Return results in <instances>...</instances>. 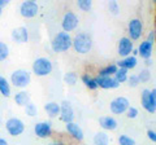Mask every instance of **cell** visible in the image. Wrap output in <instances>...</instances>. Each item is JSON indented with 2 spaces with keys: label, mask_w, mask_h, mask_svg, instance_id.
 Here are the masks:
<instances>
[{
  "label": "cell",
  "mask_w": 156,
  "mask_h": 145,
  "mask_svg": "<svg viewBox=\"0 0 156 145\" xmlns=\"http://www.w3.org/2000/svg\"><path fill=\"white\" fill-rule=\"evenodd\" d=\"M72 47L80 55H86L92 48V39L87 32H80L72 38Z\"/></svg>",
  "instance_id": "6da1fadb"
},
{
  "label": "cell",
  "mask_w": 156,
  "mask_h": 145,
  "mask_svg": "<svg viewBox=\"0 0 156 145\" xmlns=\"http://www.w3.org/2000/svg\"><path fill=\"white\" fill-rule=\"evenodd\" d=\"M51 48L55 53H62V52H66L68 49H70L72 48L70 34H68L65 31L57 32L51 42Z\"/></svg>",
  "instance_id": "7a4b0ae2"
},
{
  "label": "cell",
  "mask_w": 156,
  "mask_h": 145,
  "mask_svg": "<svg viewBox=\"0 0 156 145\" xmlns=\"http://www.w3.org/2000/svg\"><path fill=\"white\" fill-rule=\"evenodd\" d=\"M53 65L50 59L47 57H38L33 62V72L37 76H47L52 72Z\"/></svg>",
  "instance_id": "3957f363"
},
{
  "label": "cell",
  "mask_w": 156,
  "mask_h": 145,
  "mask_svg": "<svg viewBox=\"0 0 156 145\" xmlns=\"http://www.w3.org/2000/svg\"><path fill=\"white\" fill-rule=\"evenodd\" d=\"M31 82V74L27 70L23 69H18L14 70L11 74V83L17 87V88H25L30 84Z\"/></svg>",
  "instance_id": "277c9868"
},
{
  "label": "cell",
  "mask_w": 156,
  "mask_h": 145,
  "mask_svg": "<svg viewBox=\"0 0 156 145\" xmlns=\"http://www.w3.org/2000/svg\"><path fill=\"white\" fill-rule=\"evenodd\" d=\"M140 101H142V106L146 112L150 114H155L156 112V89H143L142 96H140Z\"/></svg>",
  "instance_id": "5b68a950"
},
{
  "label": "cell",
  "mask_w": 156,
  "mask_h": 145,
  "mask_svg": "<svg viewBox=\"0 0 156 145\" xmlns=\"http://www.w3.org/2000/svg\"><path fill=\"white\" fill-rule=\"evenodd\" d=\"M78 23H80V18L74 12H66L62 17V21H61V27H62V31L65 32H72L74 31L78 27Z\"/></svg>",
  "instance_id": "8992f818"
},
{
  "label": "cell",
  "mask_w": 156,
  "mask_h": 145,
  "mask_svg": "<svg viewBox=\"0 0 156 145\" xmlns=\"http://www.w3.org/2000/svg\"><path fill=\"white\" fill-rule=\"evenodd\" d=\"M5 128L11 136H20V135L25 131V123L20 118L12 117L5 122Z\"/></svg>",
  "instance_id": "52a82bcc"
},
{
  "label": "cell",
  "mask_w": 156,
  "mask_h": 145,
  "mask_svg": "<svg viewBox=\"0 0 156 145\" xmlns=\"http://www.w3.org/2000/svg\"><path fill=\"white\" fill-rule=\"evenodd\" d=\"M130 106V103L129 100L126 97H122V96H120V97H116L111 101L109 104V110L113 114L116 115H120V114H124L126 113V110L129 109Z\"/></svg>",
  "instance_id": "ba28073f"
},
{
  "label": "cell",
  "mask_w": 156,
  "mask_h": 145,
  "mask_svg": "<svg viewBox=\"0 0 156 145\" xmlns=\"http://www.w3.org/2000/svg\"><path fill=\"white\" fill-rule=\"evenodd\" d=\"M128 31H129V39L133 40H138L140 39L143 34V23L139 18H133L130 20L129 25H128Z\"/></svg>",
  "instance_id": "9c48e42d"
},
{
  "label": "cell",
  "mask_w": 156,
  "mask_h": 145,
  "mask_svg": "<svg viewBox=\"0 0 156 145\" xmlns=\"http://www.w3.org/2000/svg\"><path fill=\"white\" fill-rule=\"evenodd\" d=\"M39 5L34 0H27V2H22L20 5V13L25 18H33L38 14Z\"/></svg>",
  "instance_id": "30bf717a"
},
{
  "label": "cell",
  "mask_w": 156,
  "mask_h": 145,
  "mask_svg": "<svg viewBox=\"0 0 156 145\" xmlns=\"http://www.w3.org/2000/svg\"><path fill=\"white\" fill-rule=\"evenodd\" d=\"M58 115H60V119L65 124L73 122V119H74V110H73V106L69 101L65 100L60 104V114Z\"/></svg>",
  "instance_id": "8fae6325"
},
{
  "label": "cell",
  "mask_w": 156,
  "mask_h": 145,
  "mask_svg": "<svg viewBox=\"0 0 156 145\" xmlns=\"http://www.w3.org/2000/svg\"><path fill=\"white\" fill-rule=\"evenodd\" d=\"M134 49V44L128 36H122L121 39L119 40V44H117V53L121 56V57H129L130 53L133 52Z\"/></svg>",
  "instance_id": "7c38bea8"
},
{
  "label": "cell",
  "mask_w": 156,
  "mask_h": 145,
  "mask_svg": "<svg viewBox=\"0 0 156 145\" xmlns=\"http://www.w3.org/2000/svg\"><path fill=\"white\" fill-rule=\"evenodd\" d=\"M34 132L39 139H47L52 135V126L51 122H39L34 126Z\"/></svg>",
  "instance_id": "4fadbf2b"
},
{
  "label": "cell",
  "mask_w": 156,
  "mask_h": 145,
  "mask_svg": "<svg viewBox=\"0 0 156 145\" xmlns=\"http://www.w3.org/2000/svg\"><path fill=\"white\" fill-rule=\"evenodd\" d=\"M95 82H96L98 87H100V88H103V89H115L120 86V83L113 76H96Z\"/></svg>",
  "instance_id": "5bb4252c"
},
{
  "label": "cell",
  "mask_w": 156,
  "mask_h": 145,
  "mask_svg": "<svg viewBox=\"0 0 156 145\" xmlns=\"http://www.w3.org/2000/svg\"><path fill=\"white\" fill-rule=\"evenodd\" d=\"M12 40L18 43V44H23L29 40V31L26 27L20 26L17 29H14L12 31Z\"/></svg>",
  "instance_id": "9a60e30c"
},
{
  "label": "cell",
  "mask_w": 156,
  "mask_h": 145,
  "mask_svg": "<svg viewBox=\"0 0 156 145\" xmlns=\"http://www.w3.org/2000/svg\"><path fill=\"white\" fill-rule=\"evenodd\" d=\"M65 128H66L68 133H69L73 139L78 140V141H82V140H83L85 135H83V130L81 128V126H78L74 122H70V123H66Z\"/></svg>",
  "instance_id": "2e32d148"
},
{
  "label": "cell",
  "mask_w": 156,
  "mask_h": 145,
  "mask_svg": "<svg viewBox=\"0 0 156 145\" xmlns=\"http://www.w3.org/2000/svg\"><path fill=\"white\" fill-rule=\"evenodd\" d=\"M138 55L142 57L143 60L151 59V55L154 52V43H150L148 40H143L138 47Z\"/></svg>",
  "instance_id": "e0dca14e"
},
{
  "label": "cell",
  "mask_w": 156,
  "mask_h": 145,
  "mask_svg": "<svg viewBox=\"0 0 156 145\" xmlns=\"http://www.w3.org/2000/svg\"><path fill=\"white\" fill-rule=\"evenodd\" d=\"M99 124H100L101 128L105 130V131H115V130L117 128V126H119L117 120L113 117H109V115L101 117L99 119Z\"/></svg>",
  "instance_id": "ac0fdd59"
},
{
  "label": "cell",
  "mask_w": 156,
  "mask_h": 145,
  "mask_svg": "<svg viewBox=\"0 0 156 145\" xmlns=\"http://www.w3.org/2000/svg\"><path fill=\"white\" fill-rule=\"evenodd\" d=\"M136 64H138V60H136V57L134 56H129V57H125V59H122L121 61L117 62V67H121V69H126V70H131L134 69V67L136 66Z\"/></svg>",
  "instance_id": "d6986e66"
},
{
  "label": "cell",
  "mask_w": 156,
  "mask_h": 145,
  "mask_svg": "<svg viewBox=\"0 0 156 145\" xmlns=\"http://www.w3.org/2000/svg\"><path fill=\"white\" fill-rule=\"evenodd\" d=\"M44 112L47 113V115L50 118L57 117V115L60 114V104L53 103V101H51V103H47L44 105Z\"/></svg>",
  "instance_id": "ffe728a7"
},
{
  "label": "cell",
  "mask_w": 156,
  "mask_h": 145,
  "mask_svg": "<svg viewBox=\"0 0 156 145\" xmlns=\"http://www.w3.org/2000/svg\"><path fill=\"white\" fill-rule=\"evenodd\" d=\"M14 103L18 106H26L30 103V95L25 92V91H21V92L16 93V96H14Z\"/></svg>",
  "instance_id": "44dd1931"
},
{
  "label": "cell",
  "mask_w": 156,
  "mask_h": 145,
  "mask_svg": "<svg viewBox=\"0 0 156 145\" xmlns=\"http://www.w3.org/2000/svg\"><path fill=\"white\" fill-rule=\"evenodd\" d=\"M92 141H94V145H109V136L105 132H98Z\"/></svg>",
  "instance_id": "7402d4cb"
},
{
  "label": "cell",
  "mask_w": 156,
  "mask_h": 145,
  "mask_svg": "<svg viewBox=\"0 0 156 145\" xmlns=\"http://www.w3.org/2000/svg\"><path fill=\"white\" fill-rule=\"evenodd\" d=\"M0 93H2L4 97H9V96H11V84H9V82L2 75H0Z\"/></svg>",
  "instance_id": "603a6c76"
},
{
  "label": "cell",
  "mask_w": 156,
  "mask_h": 145,
  "mask_svg": "<svg viewBox=\"0 0 156 145\" xmlns=\"http://www.w3.org/2000/svg\"><path fill=\"white\" fill-rule=\"evenodd\" d=\"M117 69H119V67H117L115 64H111V65H108V66L103 67V69L99 71L98 76H113L115 72L117 71Z\"/></svg>",
  "instance_id": "cb8c5ba5"
},
{
  "label": "cell",
  "mask_w": 156,
  "mask_h": 145,
  "mask_svg": "<svg viewBox=\"0 0 156 145\" xmlns=\"http://www.w3.org/2000/svg\"><path fill=\"white\" fill-rule=\"evenodd\" d=\"M81 80L83 82V84L87 87L89 89H96L98 88V84L95 82V78H91L89 74H83L81 76Z\"/></svg>",
  "instance_id": "d4e9b609"
},
{
  "label": "cell",
  "mask_w": 156,
  "mask_h": 145,
  "mask_svg": "<svg viewBox=\"0 0 156 145\" xmlns=\"http://www.w3.org/2000/svg\"><path fill=\"white\" fill-rule=\"evenodd\" d=\"M128 76H129V74H128V70H126V69H121V67H119V69H117V71L115 72L113 78H115L117 82H119V83H124V82L128 80Z\"/></svg>",
  "instance_id": "484cf974"
},
{
  "label": "cell",
  "mask_w": 156,
  "mask_h": 145,
  "mask_svg": "<svg viewBox=\"0 0 156 145\" xmlns=\"http://www.w3.org/2000/svg\"><path fill=\"white\" fill-rule=\"evenodd\" d=\"M77 80H78V76H77L76 72H73V71L66 72V74L64 75V82L69 86H74L77 83Z\"/></svg>",
  "instance_id": "4316f807"
},
{
  "label": "cell",
  "mask_w": 156,
  "mask_h": 145,
  "mask_svg": "<svg viewBox=\"0 0 156 145\" xmlns=\"http://www.w3.org/2000/svg\"><path fill=\"white\" fill-rule=\"evenodd\" d=\"M136 76H138V79H139V83L140 82H142V83H147L151 79V71L148 69H142Z\"/></svg>",
  "instance_id": "83f0119b"
},
{
  "label": "cell",
  "mask_w": 156,
  "mask_h": 145,
  "mask_svg": "<svg viewBox=\"0 0 156 145\" xmlns=\"http://www.w3.org/2000/svg\"><path fill=\"white\" fill-rule=\"evenodd\" d=\"M77 7L83 12H89L90 9L92 8V2L90 0H78L77 2Z\"/></svg>",
  "instance_id": "f1b7e54d"
},
{
  "label": "cell",
  "mask_w": 156,
  "mask_h": 145,
  "mask_svg": "<svg viewBox=\"0 0 156 145\" xmlns=\"http://www.w3.org/2000/svg\"><path fill=\"white\" fill-rule=\"evenodd\" d=\"M119 145H135V140L128 135H120L119 136Z\"/></svg>",
  "instance_id": "f546056e"
},
{
  "label": "cell",
  "mask_w": 156,
  "mask_h": 145,
  "mask_svg": "<svg viewBox=\"0 0 156 145\" xmlns=\"http://www.w3.org/2000/svg\"><path fill=\"white\" fill-rule=\"evenodd\" d=\"M9 56V48L5 43L0 42V61H4L7 60Z\"/></svg>",
  "instance_id": "4dcf8cb0"
},
{
  "label": "cell",
  "mask_w": 156,
  "mask_h": 145,
  "mask_svg": "<svg viewBox=\"0 0 156 145\" xmlns=\"http://www.w3.org/2000/svg\"><path fill=\"white\" fill-rule=\"evenodd\" d=\"M25 113L26 115H29V117H35L38 110H37V106L34 105L33 103H29L26 106H25Z\"/></svg>",
  "instance_id": "1f68e13d"
},
{
  "label": "cell",
  "mask_w": 156,
  "mask_h": 145,
  "mask_svg": "<svg viewBox=\"0 0 156 145\" xmlns=\"http://www.w3.org/2000/svg\"><path fill=\"white\" fill-rule=\"evenodd\" d=\"M108 9L109 12L113 14V16H116V14L120 13V7H119V3L115 2V0H112V2L108 3Z\"/></svg>",
  "instance_id": "d6a6232c"
},
{
  "label": "cell",
  "mask_w": 156,
  "mask_h": 145,
  "mask_svg": "<svg viewBox=\"0 0 156 145\" xmlns=\"http://www.w3.org/2000/svg\"><path fill=\"white\" fill-rule=\"evenodd\" d=\"M129 83V87H131V88H135V87H138L139 84V79L136 75H130L128 76V80H126Z\"/></svg>",
  "instance_id": "836d02e7"
},
{
  "label": "cell",
  "mask_w": 156,
  "mask_h": 145,
  "mask_svg": "<svg viewBox=\"0 0 156 145\" xmlns=\"http://www.w3.org/2000/svg\"><path fill=\"white\" fill-rule=\"evenodd\" d=\"M126 113H128L129 119H135L136 117H138V109L134 108V106H129V109L126 110Z\"/></svg>",
  "instance_id": "e575fe53"
},
{
  "label": "cell",
  "mask_w": 156,
  "mask_h": 145,
  "mask_svg": "<svg viewBox=\"0 0 156 145\" xmlns=\"http://www.w3.org/2000/svg\"><path fill=\"white\" fill-rule=\"evenodd\" d=\"M147 137L152 143H156V132L154 131V130H148V131H147Z\"/></svg>",
  "instance_id": "d590c367"
},
{
  "label": "cell",
  "mask_w": 156,
  "mask_h": 145,
  "mask_svg": "<svg viewBox=\"0 0 156 145\" xmlns=\"http://www.w3.org/2000/svg\"><path fill=\"white\" fill-rule=\"evenodd\" d=\"M150 43H154L155 42V30H152V31H150V34H148V39H147Z\"/></svg>",
  "instance_id": "8d00e7d4"
},
{
  "label": "cell",
  "mask_w": 156,
  "mask_h": 145,
  "mask_svg": "<svg viewBox=\"0 0 156 145\" xmlns=\"http://www.w3.org/2000/svg\"><path fill=\"white\" fill-rule=\"evenodd\" d=\"M8 0H0V8H4V7H7L8 5Z\"/></svg>",
  "instance_id": "74e56055"
},
{
  "label": "cell",
  "mask_w": 156,
  "mask_h": 145,
  "mask_svg": "<svg viewBox=\"0 0 156 145\" xmlns=\"http://www.w3.org/2000/svg\"><path fill=\"white\" fill-rule=\"evenodd\" d=\"M48 145H65V144L61 143V141H52V143H50Z\"/></svg>",
  "instance_id": "f35d334b"
},
{
  "label": "cell",
  "mask_w": 156,
  "mask_h": 145,
  "mask_svg": "<svg viewBox=\"0 0 156 145\" xmlns=\"http://www.w3.org/2000/svg\"><path fill=\"white\" fill-rule=\"evenodd\" d=\"M0 145H8L7 140H5V139H3V137H0Z\"/></svg>",
  "instance_id": "ab89813d"
},
{
  "label": "cell",
  "mask_w": 156,
  "mask_h": 145,
  "mask_svg": "<svg viewBox=\"0 0 156 145\" xmlns=\"http://www.w3.org/2000/svg\"><path fill=\"white\" fill-rule=\"evenodd\" d=\"M144 62H146V66L152 65V61H151V59H148V60H144Z\"/></svg>",
  "instance_id": "60d3db41"
},
{
  "label": "cell",
  "mask_w": 156,
  "mask_h": 145,
  "mask_svg": "<svg viewBox=\"0 0 156 145\" xmlns=\"http://www.w3.org/2000/svg\"><path fill=\"white\" fill-rule=\"evenodd\" d=\"M131 53H133V56L135 57L136 55H138V51H136V49H133V52H131Z\"/></svg>",
  "instance_id": "b9f144b4"
},
{
  "label": "cell",
  "mask_w": 156,
  "mask_h": 145,
  "mask_svg": "<svg viewBox=\"0 0 156 145\" xmlns=\"http://www.w3.org/2000/svg\"><path fill=\"white\" fill-rule=\"evenodd\" d=\"M2 12H3V8H0V16H2Z\"/></svg>",
  "instance_id": "7bdbcfd3"
}]
</instances>
